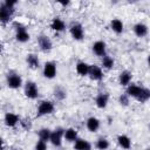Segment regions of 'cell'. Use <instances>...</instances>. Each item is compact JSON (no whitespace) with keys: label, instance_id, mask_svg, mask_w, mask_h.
I'll return each instance as SVG.
<instances>
[{"label":"cell","instance_id":"cell-8","mask_svg":"<svg viewBox=\"0 0 150 150\" xmlns=\"http://www.w3.org/2000/svg\"><path fill=\"white\" fill-rule=\"evenodd\" d=\"M36 43H38L39 49L41 52H43V53H49L53 49V47H54L52 39L47 34H40V35H38Z\"/></svg>","mask_w":150,"mask_h":150},{"label":"cell","instance_id":"cell-28","mask_svg":"<svg viewBox=\"0 0 150 150\" xmlns=\"http://www.w3.org/2000/svg\"><path fill=\"white\" fill-rule=\"evenodd\" d=\"M135 100H136L138 103H141V104L146 103V102L150 100V89H149V88H146V87H142L139 95H138Z\"/></svg>","mask_w":150,"mask_h":150},{"label":"cell","instance_id":"cell-15","mask_svg":"<svg viewBox=\"0 0 150 150\" xmlns=\"http://www.w3.org/2000/svg\"><path fill=\"white\" fill-rule=\"evenodd\" d=\"M109 98H110V96H109L108 93H105V91H100V93L95 96V105H96V108H98V109H101V110L105 109V108L108 107Z\"/></svg>","mask_w":150,"mask_h":150},{"label":"cell","instance_id":"cell-17","mask_svg":"<svg viewBox=\"0 0 150 150\" xmlns=\"http://www.w3.org/2000/svg\"><path fill=\"white\" fill-rule=\"evenodd\" d=\"M132 32L134 34L137 36V38H145L148 34H149V27L146 23L139 21V22H136L134 26H132Z\"/></svg>","mask_w":150,"mask_h":150},{"label":"cell","instance_id":"cell-30","mask_svg":"<svg viewBox=\"0 0 150 150\" xmlns=\"http://www.w3.org/2000/svg\"><path fill=\"white\" fill-rule=\"evenodd\" d=\"M19 125H20L25 131H30L32 128H33V122H32V120H30L29 117H23V118L20 117Z\"/></svg>","mask_w":150,"mask_h":150},{"label":"cell","instance_id":"cell-14","mask_svg":"<svg viewBox=\"0 0 150 150\" xmlns=\"http://www.w3.org/2000/svg\"><path fill=\"white\" fill-rule=\"evenodd\" d=\"M26 63H27L28 68L32 69V70H36V69L41 68L40 57L36 53H28L26 55Z\"/></svg>","mask_w":150,"mask_h":150},{"label":"cell","instance_id":"cell-29","mask_svg":"<svg viewBox=\"0 0 150 150\" xmlns=\"http://www.w3.org/2000/svg\"><path fill=\"white\" fill-rule=\"evenodd\" d=\"M50 132L52 130L47 127H43L41 129H39L38 131V139L45 143H49V137H50Z\"/></svg>","mask_w":150,"mask_h":150},{"label":"cell","instance_id":"cell-26","mask_svg":"<svg viewBox=\"0 0 150 150\" xmlns=\"http://www.w3.org/2000/svg\"><path fill=\"white\" fill-rule=\"evenodd\" d=\"M100 67L103 70H111L115 67V59L109 54L104 55L103 57H101V66Z\"/></svg>","mask_w":150,"mask_h":150},{"label":"cell","instance_id":"cell-13","mask_svg":"<svg viewBox=\"0 0 150 150\" xmlns=\"http://www.w3.org/2000/svg\"><path fill=\"white\" fill-rule=\"evenodd\" d=\"M20 122V117L18 114L12 112V111H7L4 115V124L7 128H15Z\"/></svg>","mask_w":150,"mask_h":150},{"label":"cell","instance_id":"cell-18","mask_svg":"<svg viewBox=\"0 0 150 150\" xmlns=\"http://www.w3.org/2000/svg\"><path fill=\"white\" fill-rule=\"evenodd\" d=\"M132 73L128 69H124L122 70L120 74H118V77H117V81H118V84L121 87H127L128 84H130L132 82Z\"/></svg>","mask_w":150,"mask_h":150},{"label":"cell","instance_id":"cell-12","mask_svg":"<svg viewBox=\"0 0 150 150\" xmlns=\"http://www.w3.org/2000/svg\"><path fill=\"white\" fill-rule=\"evenodd\" d=\"M91 52L94 53V55H96L97 57H103L104 55H107V43L103 40H97L91 45Z\"/></svg>","mask_w":150,"mask_h":150},{"label":"cell","instance_id":"cell-22","mask_svg":"<svg viewBox=\"0 0 150 150\" xmlns=\"http://www.w3.org/2000/svg\"><path fill=\"white\" fill-rule=\"evenodd\" d=\"M109 27H110V29H111L115 34H117V35H121V34L124 32V22H123L121 19H118V18L111 19L110 22H109Z\"/></svg>","mask_w":150,"mask_h":150},{"label":"cell","instance_id":"cell-4","mask_svg":"<svg viewBox=\"0 0 150 150\" xmlns=\"http://www.w3.org/2000/svg\"><path fill=\"white\" fill-rule=\"evenodd\" d=\"M23 95L28 98V100H38L40 96V89L38 87V83L28 80L26 82H23Z\"/></svg>","mask_w":150,"mask_h":150},{"label":"cell","instance_id":"cell-1","mask_svg":"<svg viewBox=\"0 0 150 150\" xmlns=\"http://www.w3.org/2000/svg\"><path fill=\"white\" fill-rule=\"evenodd\" d=\"M12 26L15 30V41L19 42V43H26L30 40V34L26 27V25H23L22 22L20 21H13L12 22Z\"/></svg>","mask_w":150,"mask_h":150},{"label":"cell","instance_id":"cell-23","mask_svg":"<svg viewBox=\"0 0 150 150\" xmlns=\"http://www.w3.org/2000/svg\"><path fill=\"white\" fill-rule=\"evenodd\" d=\"M67 96H68V91L63 86H55L53 88V97L55 101L62 102L67 98Z\"/></svg>","mask_w":150,"mask_h":150},{"label":"cell","instance_id":"cell-16","mask_svg":"<svg viewBox=\"0 0 150 150\" xmlns=\"http://www.w3.org/2000/svg\"><path fill=\"white\" fill-rule=\"evenodd\" d=\"M101 128V120L97 118L96 116H89L86 120V129L89 132H97Z\"/></svg>","mask_w":150,"mask_h":150},{"label":"cell","instance_id":"cell-10","mask_svg":"<svg viewBox=\"0 0 150 150\" xmlns=\"http://www.w3.org/2000/svg\"><path fill=\"white\" fill-rule=\"evenodd\" d=\"M49 28H50L53 32H55V33H63L68 27H67L66 21H64L61 16H54V18L50 20Z\"/></svg>","mask_w":150,"mask_h":150},{"label":"cell","instance_id":"cell-35","mask_svg":"<svg viewBox=\"0 0 150 150\" xmlns=\"http://www.w3.org/2000/svg\"><path fill=\"white\" fill-rule=\"evenodd\" d=\"M5 146H6V144H5V139L0 136V150H5Z\"/></svg>","mask_w":150,"mask_h":150},{"label":"cell","instance_id":"cell-36","mask_svg":"<svg viewBox=\"0 0 150 150\" xmlns=\"http://www.w3.org/2000/svg\"><path fill=\"white\" fill-rule=\"evenodd\" d=\"M2 52H4V45H2L1 42H0V54H1Z\"/></svg>","mask_w":150,"mask_h":150},{"label":"cell","instance_id":"cell-25","mask_svg":"<svg viewBox=\"0 0 150 150\" xmlns=\"http://www.w3.org/2000/svg\"><path fill=\"white\" fill-rule=\"evenodd\" d=\"M74 150H93V144L86 138L79 137L74 143H73Z\"/></svg>","mask_w":150,"mask_h":150},{"label":"cell","instance_id":"cell-34","mask_svg":"<svg viewBox=\"0 0 150 150\" xmlns=\"http://www.w3.org/2000/svg\"><path fill=\"white\" fill-rule=\"evenodd\" d=\"M71 2L69 1V0H63V1H57V5H60V6H62V7H68L69 5H70Z\"/></svg>","mask_w":150,"mask_h":150},{"label":"cell","instance_id":"cell-39","mask_svg":"<svg viewBox=\"0 0 150 150\" xmlns=\"http://www.w3.org/2000/svg\"><path fill=\"white\" fill-rule=\"evenodd\" d=\"M0 90H1V86H0Z\"/></svg>","mask_w":150,"mask_h":150},{"label":"cell","instance_id":"cell-11","mask_svg":"<svg viewBox=\"0 0 150 150\" xmlns=\"http://www.w3.org/2000/svg\"><path fill=\"white\" fill-rule=\"evenodd\" d=\"M88 77L91 81L95 82H100L104 79V70L98 66V64H90L89 68V73H88Z\"/></svg>","mask_w":150,"mask_h":150},{"label":"cell","instance_id":"cell-27","mask_svg":"<svg viewBox=\"0 0 150 150\" xmlns=\"http://www.w3.org/2000/svg\"><path fill=\"white\" fill-rule=\"evenodd\" d=\"M94 146H95V149H97V150H108V149L110 148V142H109V139H108L107 137L101 136V137H98V138L95 141Z\"/></svg>","mask_w":150,"mask_h":150},{"label":"cell","instance_id":"cell-19","mask_svg":"<svg viewBox=\"0 0 150 150\" xmlns=\"http://www.w3.org/2000/svg\"><path fill=\"white\" fill-rule=\"evenodd\" d=\"M89 68H90V64L83 60H79L76 63H75V71L79 76L81 77H86L88 76V73H89Z\"/></svg>","mask_w":150,"mask_h":150},{"label":"cell","instance_id":"cell-21","mask_svg":"<svg viewBox=\"0 0 150 150\" xmlns=\"http://www.w3.org/2000/svg\"><path fill=\"white\" fill-rule=\"evenodd\" d=\"M79 131L77 129L69 127V128H64V132H63V141H66L67 143H74L77 138H79Z\"/></svg>","mask_w":150,"mask_h":150},{"label":"cell","instance_id":"cell-20","mask_svg":"<svg viewBox=\"0 0 150 150\" xmlns=\"http://www.w3.org/2000/svg\"><path fill=\"white\" fill-rule=\"evenodd\" d=\"M116 142H117L118 146L122 148L123 150H130L131 146H132V141H131V138H130L128 135H125V134H120V135H117Z\"/></svg>","mask_w":150,"mask_h":150},{"label":"cell","instance_id":"cell-24","mask_svg":"<svg viewBox=\"0 0 150 150\" xmlns=\"http://www.w3.org/2000/svg\"><path fill=\"white\" fill-rule=\"evenodd\" d=\"M142 87H143V86H141V84H138V83L131 82L130 84H128V86L125 87V94H127L130 98H134V100H135V98L139 95Z\"/></svg>","mask_w":150,"mask_h":150},{"label":"cell","instance_id":"cell-37","mask_svg":"<svg viewBox=\"0 0 150 150\" xmlns=\"http://www.w3.org/2000/svg\"><path fill=\"white\" fill-rule=\"evenodd\" d=\"M9 150H20V149H19V148H15V146H14V148H11Z\"/></svg>","mask_w":150,"mask_h":150},{"label":"cell","instance_id":"cell-33","mask_svg":"<svg viewBox=\"0 0 150 150\" xmlns=\"http://www.w3.org/2000/svg\"><path fill=\"white\" fill-rule=\"evenodd\" d=\"M2 4H4L6 7H8V8L15 9V7H16V5H18V1H16V0H5Z\"/></svg>","mask_w":150,"mask_h":150},{"label":"cell","instance_id":"cell-2","mask_svg":"<svg viewBox=\"0 0 150 150\" xmlns=\"http://www.w3.org/2000/svg\"><path fill=\"white\" fill-rule=\"evenodd\" d=\"M5 81H6L7 88L13 89V90H16V89H20L23 87V79L20 75V73H18L15 70H9L6 74Z\"/></svg>","mask_w":150,"mask_h":150},{"label":"cell","instance_id":"cell-38","mask_svg":"<svg viewBox=\"0 0 150 150\" xmlns=\"http://www.w3.org/2000/svg\"><path fill=\"white\" fill-rule=\"evenodd\" d=\"M145 150H150V149H149V148H148V149H145Z\"/></svg>","mask_w":150,"mask_h":150},{"label":"cell","instance_id":"cell-7","mask_svg":"<svg viewBox=\"0 0 150 150\" xmlns=\"http://www.w3.org/2000/svg\"><path fill=\"white\" fill-rule=\"evenodd\" d=\"M63 132H64L63 127H56L55 129H53L50 132L49 143L55 148H61L63 144Z\"/></svg>","mask_w":150,"mask_h":150},{"label":"cell","instance_id":"cell-32","mask_svg":"<svg viewBox=\"0 0 150 150\" xmlns=\"http://www.w3.org/2000/svg\"><path fill=\"white\" fill-rule=\"evenodd\" d=\"M34 150H48V146H47V143H45V142H41V141H36V143H35V148H34Z\"/></svg>","mask_w":150,"mask_h":150},{"label":"cell","instance_id":"cell-31","mask_svg":"<svg viewBox=\"0 0 150 150\" xmlns=\"http://www.w3.org/2000/svg\"><path fill=\"white\" fill-rule=\"evenodd\" d=\"M117 101H118L120 105H122V107H129V104H130V97H129L125 93H124V94H121V95L118 96Z\"/></svg>","mask_w":150,"mask_h":150},{"label":"cell","instance_id":"cell-3","mask_svg":"<svg viewBox=\"0 0 150 150\" xmlns=\"http://www.w3.org/2000/svg\"><path fill=\"white\" fill-rule=\"evenodd\" d=\"M55 112V103L50 100H41L36 107V117L48 116Z\"/></svg>","mask_w":150,"mask_h":150},{"label":"cell","instance_id":"cell-5","mask_svg":"<svg viewBox=\"0 0 150 150\" xmlns=\"http://www.w3.org/2000/svg\"><path fill=\"white\" fill-rule=\"evenodd\" d=\"M68 30H69V34L71 36L73 40L75 41H82L84 39V27L81 22H77V21H73L69 27H68Z\"/></svg>","mask_w":150,"mask_h":150},{"label":"cell","instance_id":"cell-6","mask_svg":"<svg viewBox=\"0 0 150 150\" xmlns=\"http://www.w3.org/2000/svg\"><path fill=\"white\" fill-rule=\"evenodd\" d=\"M57 75V64L55 61H46L42 64V76L47 80H53Z\"/></svg>","mask_w":150,"mask_h":150},{"label":"cell","instance_id":"cell-9","mask_svg":"<svg viewBox=\"0 0 150 150\" xmlns=\"http://www.w3.org/2000/svg\"><path fill=\"white\" fill-rule=\"evenodd\" d=\"M14 13H15V9L6 7L1 2L0 4V23H2V25L9 23L12 21L13 16H14Z\"/></svg>","mask_w":150,"mask_h":150}]
</instances>
